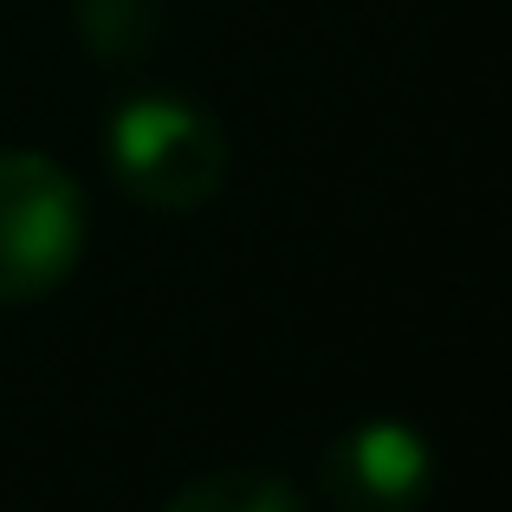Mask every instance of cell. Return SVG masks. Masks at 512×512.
<instances>
[{
	"instance_id": "6da1fadb",
	"label": "cell",
	"mask_w": 512,
	"mask_h": 512,
	"mask_svg": "<svg viewBox=\"0 0 512 512\" xmlns=\"http://www.w3.org/2000/svg\"><path fill=\"white\" fill-rule=\"evenodd\" d=\"M85 253V195L52 156L0 150V305H33L65 286Z\"/></svg>"
},
{
	"instance_id": "7a4b0ae2",
	"label": "cell",
	"mask_w": 512,
	"mask_h": 512,
	"mask_svg": "<svg viewBox=\"0 0 512 512\" xmlns=\"http://www.w3.org/2000/svg\"><path fill=\"white\" fill-rule=\"evenodd\" d=\"M111 169L124 195L169 214H195L227 182V130L201 104L130 98L111 117Z\"/></svg>"
},
{
	"instance_id": "3957f363",
	"label": "cell",
	"mask_w": 512,
	"mask_h": 512,
	"mask_svg": "<svg viewBox=\"0 0 512 512\" xmlns=\"http://www.w3.org/2000/svg\"><path fill=\"white\" fill-rule=\"evenodd\" d=\"M435 487V454L409 422H357L318 454V493L338 512H415Z\"/></svg>"
},
{
	"instance_id": "277c9868",
	"label": "cell",
	"mask_w": 512,
	"mask_h": 512,
	"mask_svg": "<svg viewBox=\"0 0 512 512\" xmlns=\"http://www.w3.org/2000/svg\"><path fill=\"white\" fill-rule=\"evenodd\" d=\"M156 512H305V500L260 467H214V474L175 487Z\"/></svg>"
},
{
	"instance_id": "5b68a950",
	"label": "cell",
	"mask_w": 512,
	"mask_h": 512,
	"mask_svg": "<svg viewBox=\"0 0 512 512\" xmlns=\"http://www.w3.org/2000/svg\"><path fill=\"white\" fill-rule=\"evenodd\" d=\"M72 20H78L85 52L124 65V59H143V52L163 39L169 7L163 0H72Z\"/></svg>"
}]
</instances>
